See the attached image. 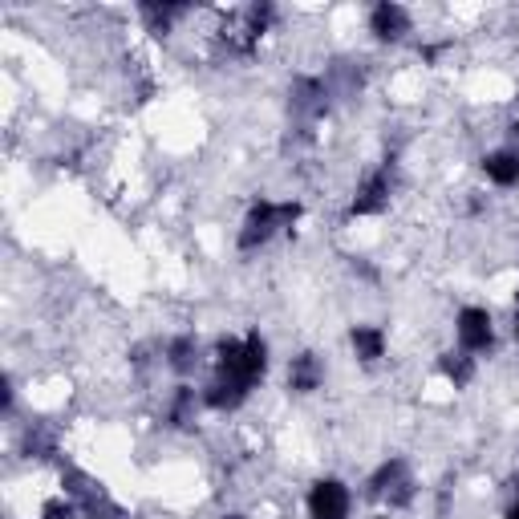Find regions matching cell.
Masks as SVG:
<instances>
[{"label":"cell","mask_w":519,"mask_h":519,"mask_svg":"<svg viewBox=\"0 0 519 519\" xmlns=\"http://www.w3.org/2000/svg\"><path fill=\"white\" fill-rule=\"evenodd\" d=\"M264 374H268V341L260 337V329H252L248 337H224L215 345V378H228L252 390Z\"/></svg>","instance_id":"cell-1"},{"label":"cell","mask_w":519,"mask_h":519,"mask_svg":"<svg viewBox=\"0 0 519 519\" xmlns=\"http://www.w3.org/2000/svg\"><path fill=\"white\" fill-rule=\"evenodd\" d=\"M301 203H272V199H260V203H252L248 207V215H244V228H240V252H256V248H264L276 232H292V224L301 219Z\"/></svg>","instance_id":"cell-2"},{"label":"cell","mask_w":519,"mask_h":519,"mask_svg":"<svg viewBox=\"0 0 519 519\" xmlns=\"http://www.w3.org/2000/svg\"><path fill=\"white\" fill-rule=\"evenodd\" d=\"M369 499H386L390 507H406L414 499V479H410V467L406 459H386L374 475H369Z\"/></svg>","instance_id":"cell-3"},{"label":"cell","mask_w":519,"mask_h":519,"mask_svg":"<svg viewBox=\"0 0 519 519\" xmlns=\"http://www.w3.org/2000/svg\"><path fill=\"white\" fill-rule=\"evenodd\" d=\"M455 337H459V349H463V353H487V349L495 345L491 313L479 309V305H467V309L455 317Z\"/></svg>","instance_id":"cell-4"},{"label":"cell","mask_w":519,"mask_h":519,"mask_svg":"<svg viewBox=\"0 0 519 519\" xmlns=\"http://www.w3.org/2000/svg\"><path fill=\"white\" fill-rule=\"evenodd\" d=\"M353 495L341 479H317L309 487V519H349Z\"/></svg>","instance_id":"cell-5"},{"label":"cell","mask_w":519,"mask_h":519,"mask_svg":"<svg viewBox=\"0 0 519 519\" xmlns=\"http://www.w3.org/2000/svg\"><path fill=\"white\" fill-rule=\"evenodd\" d=\"M390 191H394V175H390V163H386L382 171L365 175V183L357 187V195H353V203H349V219L386 211V207H390Z\"/></svg>","instance_id":"cell-6"},{"label":"cell","mask_w":519,"mask_h":519,"mask_svg":"<svg viewBox=\"0 0 519 519\" xmlns=\"http://www.w3.org/2000/svg\"><path fill=\"white\" fill-rule=\"evenodd\" d=\"M369 33L378 41H402L410 33V13L394 0H382V5L369 9Z\"/></svg>","instance_id":"cell-7"},{"label":"cell","mask_w":519,"mask_h":519,"mask_svg":"<svg viewBox=\"0 0 519 519\" xmlns=\"http://www.w3.org/2000/svg\"><path fill=\"white\" fill-rule=\"evenodd\" d=\"M288 98H292L288 102L292 114H301V118H321L329 110V90H325L321 78H296L292 90H288Z\"/></svg>","instance_id":"cell-8"},{"label":"cell","mask_w":519,"mask_h":519,"mask_svg":"<svg viewBox=\"0 0 519 519\" xmlns=\"http://www.w3.org/2000/svg\"><path fill=\"white\" fill-rule=\"evenodd\" d=\"M325 382V365L317 353H296L292 365H288V390L296 394H317Z\"/></svg>","instance_id":"cell-9"},{"label":"cell","mask_w":519,"mask_h":519,"mask_svg":"<svg viewBox=\"0 0 519 519\" xmlns=\"http://www.w3.org/2000/svg\"><path fill=\"white\" fill-rule=\"evenodd\" d=\"M248 386H240V382H228V378H215L207 390H203V406H211V410H240L244 402H248Z\"/></svg>","instance_id":"cell-10"},{"label":"cell","mask_w":519,"mask_h":519,"mask_svg":"<svg viewBox=\"0 0 519 519\" xmlns=\"http://www.w3.org/2000/svg\"><path fill=\"white\" fill-rule=\"evenodd\" d=\"M349 345H353L357 361H365V365H374V361L386 357V333H382L378 325H353Z\"/></svg>","instance_id":"cell-11"},{"label":"cell","mask_w":519,"mask_h":519,"mask_svg":"<svg viewBox=\"0 0 519 519\" xmlns=\"http://www.w3.org/2000/svg\"><path fill=\"white\" fill-rule=\"evenodd\" d=\"M483 175L495 187H519V151H491L483 159Z\"/></svg>","instance_id":"cell-12"},{"label":"cell","mask_w":519,"mask_h":519,"mask_svg":"<svg viewBox=\"0 0 519 519\" xmlns=\"http://www.w3.org/2000/svg\"><path fill=\"white\" fill-rule=\"evenodd\" d=\"M438 374L447 378L455 390H463V386H471V378H475V357L463 353V349H459V353H455V349L442 353V357H438Z\"/></svg>","instance_id":"cell-13"},{"label":"cell","mask_w":519,"mask_h":519,"mask_svg":"<svg viewBox=\"0 0 519 519\" xmlns=\"http://www.w3.org/2000/svg\"><path fill=\"white\" fill-rule=\"evenodd\" d=\"M167 365L175 369V374H191V369L199 365V341H195L191 333L175 337V341L167 345Z\"/></svg>","instance_id":"cell-14"},{"label":"cell","mask_w":519,"mask_h":519,"mask_svg":"<svg viewBox=\"0 0 519 519\" xmlns=\"http://www.w3.org/2000/svg\"><path fill=\"white\" fill-rule=\"evenodd\" d=\"M138 13H142V21L151 25V33H171V25L187 13V5H138Z\"/></svg>","instance_id":"cell-15"},{"label":"cell","mask_w":519,"mask_h":519,"mask_svg":"<svg viewBox=\"0 0 519 519\" xmlns=\"http://www.w3.org/2000/svg\"><path fill=\"white\" fill-rule=\"evenodd\" d=\"M195 406H199V398H195V390H191V386H179V390H175V398H171V410H167V422H171L175 430H187V426L195 422Z\"/></svg>","instance_id":"cell-16"},{"label":"cell","mask_w":519,"mask_h":519,"mask_svg":"<svg viewBox=\"0 0 519 519\" xmlns=\"http://www.w3.org/2000/svg\"><path fill=\"white\" fill-rule=\"evenodd\" d=\"M25 455H29V459H53V455H57L53 434L41 430V426H29V430H25Z\"/></svg>","instance_id":"cell-17"},{"label":"cell","mask_w":519,"mask_h":519,"mask_svg":"<svg viewBox=\"0 0 519 519\" xmlns=\"http://www.w3.org/2000/svg\"><path fill=\"white\" fill-rule=\"evenodd\" d=\"M78 503H73L69 495H57V499H49L45 507H41V519H78Z\"/></svg>","instance_id":"cell-18"},{"label":"cell","mask_w":519,"mask_h":519,"mask_svg":"<svg viewBox=\"0 0 519 519\" xmlns=\"http://www.w3.org/2000/svg\"><path fill=\"white\" fill-rule=\"evenodd\" d=\"M503 519H519V499H515V503L507 507V515H503Z\"/></svg>","instance_id":"cell-19"},{"label":"cell","mask_w":519,"mask_h":519,"mask_svg":"<svg viewBox=\"0 0 519 519\" xmlns=\"http://www.w3.org/2000/svg\"><path fill=\"white\" fill-rule=\"evenodd\" d=\"M515 341H519V317H515Z\"/></svg>","instance_id":"cell-20"},{"label":"cell","mask_w":519,"mask_h":519,"mask_svg":"<svg viewBox=\"0 0 519 519\" xmlns=\"http://www.w3.org/2000/svg\"><path fill=\"white\" fill-rule=\"evenodd\" d=\"M224 519H244V515H236V511H232V515H224Z\"/></svg>","instance_id":"cell-21"},{"label":"cell","mask_w":519,"mask_h":519,"mask_svg":"<svg viewBox=\"0 0 519 519\" xmlns=\"http://www.w3.org/2000/svg\"><path fill=\"white\" fill-rule=\"evenodd\" d=\"M515 134H519V122H515Z\"/></svg>","instance_id":"cell-22"}]
</instances>
